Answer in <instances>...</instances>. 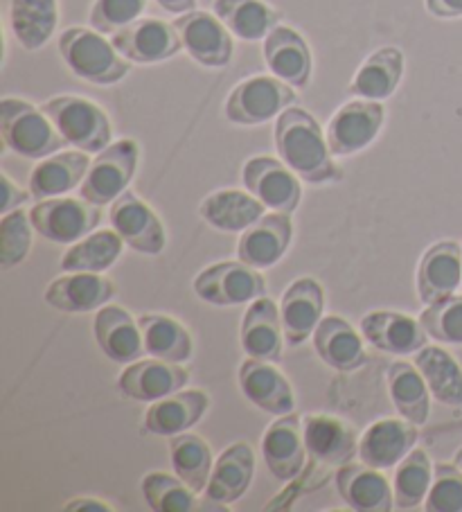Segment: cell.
<instances>
[{
  "label": "cell",
  "instance_id": "1",
  "mask_svg": "<svg viewBox=\"0 0 462 512\" xmlns=\"http://www.w3.org/2000/svg\"><path fill=\"white\" fill-rule=\"evenodd\" d=\"M275 149H278L280 161L309 185L341 181L343 174L334 163L327 136L312 113L305 109L289 107L280 113L275 122Z\"/></svg>",
  "mask_w": 462,
  "mask_h": 512
},
{
  "label": "cell",
  "instance_id": "2",
  "mask_svg": "<svg viewBox=\"0 0 462 512\" xmlns=\"http://www.w3.org/2000/svg\"><path fill=\"white\" fill-rule=\"evenodd\" d=\"M59 52L77 77L97 86L118 84L131 70V61L124 59L113 41L97 30H64L59 37Z\"/></svg>",
  "mask_w": 462,
  "mask_h": 512
},
{
  "label": "cell",
  "instance_id": "3",
  "mask_svg": "<svg viewBox=\"0 0 462 512\" xmlns=\"http://www.w3.org/2000/svg\"><path fill=\"white\" fill-rule=\"evenodd\" d=\"M0 131L5 147L28 161H41L66 145L43 109L19 97H5L0 102Z\"/></svg>",
  "mask_w": 462,
  "mask_h": 512
},
{
  "label": "cell",
  "instance_id": "4",
  "mask_svg": "<svg viewBox=\"0 0 462 512\" xmlns=\"http://www.w3.org/2000/svg\"><path fill=\"white\" fill-rule=\"evenodd\" d=\"M43 113L52 120L66 145L86 154H100L113 140V127L106 113L95 102L77 95H59L43 104Z\"/></svg>",
  "mask_w": 462,
  "mask_h": 512
},
{
  "label": "cell",
  "instance_id": "5",
  "mask_svg": "<svg viewBox=\"0 0 462 512\" xmlns=\"http://www.w3.org/2000/svg\"><path fill=\"white\" fill-rule=\"evenodd\" d=\"M296 104L293 86L278 77L257 75L239 82L226 100V118L235 125L257 127Z\"/></svg>",
  "mask_w": 462,
  "mask_h": 512
},
{
  "label": "cell",
  "instance_id": "6",
  "mask_svg": "<svg viewBox=\"0 0 462 512\" xmlns=\"http://www.w3.org/2000/svg\"><path fill=\"white\" fill-rule=\"evenodd\" d=\"M138 158L140 149L136 140L124 138L111 143L88 167L86 179L79 185L82 199L91 201L93 206H109L122 192L129 190V183L138 170Z\"/></svg>",
  "mask_w": 462,
  "mask_h": 512
},
{
  "label": "cell",
  "instance_id": "7",
  "mask_svg": "<svg viewBox=\"0 0 462 512\" xmlns=\"http://www.w3.org/2000/svg\"><path fill=\"white\" fill-rule=\"evenodd\" d=\"M194 294L215 307H237L266 296V280L260 269L239 262H219L203 269L192 282Z\"/></svg>",
  "mask_w": 462,
  "mask_h": 512
},
{
  "label": "cell",
  "instance_id": "8",
  "mask_svg": "<svg viewBox=\"0 0 462 512\" xmlns=\"http://www.w3.org/2000/svg\"><path fill=\"white\" fill-rule=\"evenodd\" d=\"M34 231L55 244H77L100 226V206L86 199L52 197L30 210Z\"/></svg>",
  "mask_w": 462,
  "mask_h": 512
},
{
  "label": "cell",
  "instance_id": "9",
  "mask_svg": "<svg viewBox=\"0 0 462 512\" xmlns=\"http://www.w3.org/2000/svg\"><path fill=\"white\" fill-rule=\"evenodd\" d=\"M386 122L381 102L352 100L334 113L327 125V145L336 158H348L372 145Z\"/></svg>",
  "mask_w": 462,
  "mask_h": 512
},
{
  "label": "cell",
  "instance_id": "10",
  "mask_svg": "<svg viewBox=\"0 0 462 512\" xmlns=\"http://www.w3.org/2000/svg\"><path fill=\"white\" fill-rule=\"evenodd\" d=\"M244 188L260 199L273 213H296L302 199L298 174L278 158L255 156L242 170Z\"/></svg>",
  "mask_w": 462,
  "mask_h": 512
},
{
  "label": "cell",
  "instance_id": "11",
  "mask_svg": "<svg viewBox=\"0 0 462 512\" xmlns=\"http://www.w3.org/2000/svg\"><path fill=\"white\" fill-rule=\"evenodd\" d=\"M109 222L113 231L122 237L124 244L136 253L161 255L165 251L167 233L161 217L136 192H122L111 203Z\"/></svg>",
  "mask_w": 462,
  "mask_h": 512
},
{
  "label": "cell",
  "instance_id": "12",
  "mask_svg": "<svg viewBox=\"0 0 462 512\" xmlns=\"http://www.w3.org/2000/svg\"><path fill=\"white\" fill-rule=\"evenodd\" d=\"M174 28L179 32L183 50L206 68H226L233 59V34L217 14L210 12H188L176 16Z\"/></svg>",
  "mask_w": 462,
  "mask_h": 512
},
{
  "label": "cell",
  "instance_id": "13",
  "mask_svg": "<svg viewBox=\"0 0 462 512\" xmlns=\"http://www.w3.org/2000/svg\"><path fill=\"white\" fill-rule=\"evenodd\" d=\"M113 46L131 64H161L179 55L183 43L174 23L161 19H138L111 37Z\"/></svg>",
  "mask_w": 462,
  "mask_h": 512
},
{
  "label": "cell",
  "instance_id": "14",
  "mask_svg": "<svg viewBox=\"0 0 462 512\" xmlns=\"http://www.w3.org/2000/svg\"><path fill=\"white\" fill-rule=\"evenodd\" d=\"M325 291L314 278L293 280L280 300V319L284 341L298 348L314 337L318 323L323 321Z\"/></svg>",
  "mask_w": 462,
  "mask_h": 512
},
{
  "label": "cell",
  "instance_id": "15",
  "mask_svg": "<svg viewBox=\"0 0 462 512\" xmlns=\"http://www.w3.org/2000/svg\"><path fill=\"white\" fill-rule=\"evenodd\" d=\"M190 373L181 364L149 357L138 359L120 373L118 388L124 397L136 402H158L188 386Z\"/></svg>",
  "mask_w": 462,
  "mask_h": 512
},
{
  "label": "cell",
  "instance_id": "16",
  "mask_svg": "<svg viewBox=\"0 0 462 512\" xmlns=\"http://www.w3.org/2000/svg\"><path fill=\"white\" fill-rule=\"evenodd\" d=\"M417 438H420L417 425L404 418L372 422L359 438V458L361 463L375 467V470H390L413 452Z\"/></svg>",
  "mask_w": 462,
  "mask_h": 512
},
{
  "label": "cell",
  "instance_id": "17",
  "mask_svg": "<svg viewBox=\"0 0 462 512\" xmlns=\"http://www.w3.org/2000/svg\"><path fill=\"white\" fill-rule=\"evenodd\" d=\"M237 379L246 400L260 411L271 413V416H287L296 409V395H293L289 379L271 361L248 357L239 366Z\"/></svg>",
  "mask_w": 462,
  "mask_h": 512
},
{
  "label": "cell",
  "instance_id": "18",
  "mask_svg": "<svg viewBox=\"0 0 462 512\" xmlns=\"http://www.w3.org/2000/svg\"><path fill=\"white\" fill-rule=\"evenodd\" d=\"M305 436H302V420L296 413L280 416L273 425L266 429L262 438V456L269 472L282 483L298 479L305 470L307 458Z\"/></svg>",
  "mask_w": 462,
  "mask_h": 512
},
{
  "label": "cell",
  "instance_id": "19",
  "mask_svg": "<svg viewBox=\"0 0 462 512\" xmlns=\"http://www.w3.org/2000/svg\"><path fill=\"white\" fill-rule=\"evenodd\" d=\"M343 503L357 512H390L395 508L393 485L375 467L366 463H345L334 476Z\"/></svg>",
  "mask_w": 462,
  "mask_h": 512
},
{
  "label": "cell",
  "instance_id": "20",
  "mask_svg": "<svg viewBox=\"0 0 462 512\" xmlns=\"http://www.w3.org/2000/svg\"><path fill=\"white\" fill-rule=\"evenodd\" d=\"M293 240V222L291 215L273 213L246 228L239 237L237 258L253 269H271L278 264L284 253L289 251Z\"/></svg>",
  "mask_w": 462,
  "mask_h": 512
},
{
  "label": "cell",
  "instance_id": "21",
  "mask_svg": "<svg viewBox=\"0 0 462 512\" xmlns=\"http://www.w3.org/2000/svg\"><path fill=\"white\" fill-rule=\"evenodd\" d=\"M462 285V246L442 240L424 251L417 267V294L424 305H433L456 294Z\"/></svg>",
  "mask_w": 462,
  "mask_h": 512
},
{
  "label": "cell",
  "instance_id": "22",
  "mask_svg": "<svg viewBox=\"0 0 462 512\" xmlns=\"http://www.w3.org/2000/svg\"><path fill=\"white\" fill-rule=\"evenodd\" d=\"M43 298L52 310L64 314H86L109 305L115 298V285L109 278H102L100 273L77 271L52 280Z\"/></svg>",
  "mask_w": 462,
  "mask_h": 512
},
{
  "label": "cell",
  "instance_id": "23",
  "mask_svg": "<svg viewBox=\"0 0 462 512\" xmlns=\"http://www.w3.org/2000/svg\"><path fill=\"white\" fill-rule=\"evenodd\" d=\"M361 334L375 350L397 357L415 355L426 346V337H429L420 319L415 321L413 316L399 312L366 314L361 321Z\"/></svg>",
  "mask_w": 462,
  "mask_h": 512
},
{
  "label": "cell",
  "instance_id": "24",
  "mask_svg": "<svg viewBox=\"0 0 462 512\" xmlns=\"http://www.w3.org/2000/svg\"><path fill=\"white\" fill-rule=\"evenodd\" d=\"M264 61L273 77L282 79L293 88H305L312 79V50L300 37V32L287 28V25L273 28L269 37L264 39Z\"/></svg>",
  "mask_w": 462,
  "mask_h": 512
},
{
  "label": "cell",
  "instance_id": "25",
  "mask_svg": "<svg viewBox=\"0 0 462 512\" xmlns=\"http://www.w3.org/2000/svg\"><path fill=\"white\" fill-rule=\"evenodd\" d=\"M93 332L97 346L115 364L129 366L147 355L138 319L118 305H104L95 314Z\"/></svg>",
  "mask_w": 462,
  "mask_h": 512
},
{
  "label": "cell",
  "instance_id": "26",
  "mask_svg": "<svg viewBox=\"0 0 462 512\" xmlns=\"http://www.w3.org/2000/svg\"><path fill=\"white\" fill-rule=\"evenodd\" d=\"M302 436H305L307 452L318 463L325 465H345L354 456H359V436L348 422L341 418L327 416V413H314L302 422Z\"/></svg>",
  "mask_w": 462,
  "mask_h": 512
},
{
  "label": "cell",
  "instance_id": "27",
  "mask_svg": "<svg viewBox=\"0 0 462 512\" xmlns=\"http://www.w3.org/2000/svg\"><path fill=\"white\" fill-rule=\"evenodd\" d=\"M210 409V397L206 391L190 388L176 391L163 400L151 402L145 413V431L154 436H176L185 434L206 416Z\"/></svg>",
  "mask_w": 462,
  "mask_h": 512
},
{
  "label": "cell",
  "instance_id": "28",
  "mask_svg": "<svg viewBox=\"0 0 462 512\" xmlns=\"http://www.w3.org/2000/svg\"><path fill=\"white\" fill-rule=\"evenodd\" d=\"M239 339H242V348L248 357L278 364L282 359L284 341L280 307L266 296L248 303Z\"/></svg>",
  "mask_w": 462,
  "mask_h": 512
},
{
  "label": "cell",
  "instance_id": "29",
  "mask_svg": "<svg viewBox=\"0 0 462 512\" xmlns=\"http://www.w3.org/2000/svg\"><path fill=\"white\" fill-rule=\"evenodd\" d=\"M255 476V454L248 443L226 447L212 467L206 499L212 503L230 506L244 497Z\"/></svg>",
  "mask_w": 462,
  "mask_h": 512
},
{
  "label": "cell",
  "instance_id": "30",
  "mask_svg": "<svg viewBox=\"0 0 462 512\" xmlns=\"http://www.w3.org/2000/svg\"><path fill=\"white\" fill-rule=\"evenodd\" d=\"M312 339L316 355L339 373H352V370L366 366L368 357L363 339L341 316H323Z\"/></svg>",
  "mask_w": 462,
  "mask_h": 512
},
{
  "label": "cell",
  "instance_id": "31",
  "mask_svg": "<svg viewBox=\"0 0 462 512\" xmlns=\"http://www.w3.org/2000/svg\"><path fill=\"white\" fill-rule=\"evenodd\" d=\"M88 167L91 161L82 149L41 158L30 172V194L39 201L64 197L84 183Z\"/></svg>",
  "mask_w": 462,
  "mask_h": 512
},
{
  "label": "cell",
  "instance_id": "32",
  "mask_svg": "<svg viewBox=\"0 0 462 512\" xmlns=\"http://www.w3.org/2000/svg\"><path fill=\"white\" fill-rule=\"evenodd\" d=\"M264 208V203L251 192L219 190L201 201L199 215L221 233H244L264 217Z\"/></svg>",
  "mask_w": 462,
  "mask_h": 512
},
{
  "label": "cell",
  "instance_id": "33",
  "mask_svg": "<svg viewBox=\"0 0 462 512\" xmlns=\"http://www.w3.org/2000/svg\"><path fill=\"white\" fill-rule=\"evenodd\" d=\"M404 77V55L399 48H379L377 52L363 61V66L357 70L350 93L361 97V100L384 102L397 91Z\"/></svg>",
  "mask_w": 462,
  "mask_h": 512
},
{
  "label": "cell",
  "instance_id": "34",
  "mask_svg": "<svg viewBox=\"0 0 462 512\" xmlns=\"http://www.w3.org/2000/svg\"><path fill=\"white\" fill-rule=\"evenodd\" d=\"M386 382L399 416L417 427H424L431 416V391L417 366L395 361L388 368Z\"/></svg>",
  "mask_w": 462,
  "mask_h": 512
},
{
  "label": "cell",
  "instance_id": "35",
  "mask_svg": "<svg viewBox=\"0 0 462 512\" xmlns=\"http://www.w3.org/2000/svg\"><path fill=\"white\" fill-rule=\"evenodd\" d=\"M138 323L149 357L170 361V364H185L192 359V334L181 321L165 314H142Z\"/></svg>",
  "mask_w": 462,
  "mask_h": 512
},
{
  "label": "cell",
  "instance_id": "36",
  "mask_svg": "<svg viewBox=\"0 0 462 512\" xmlns=\"http://www.w3.org/2000/svg\"><path fill=\"white\" fill-rule=\"evenodd\" d=\"M59 23V0H10V28L25 50H41Z\"/></svg>",
  "mask_w": 462,
  "mask_h": 512
},
{
  "label": "cell",
  "instance_id": "37",
  "mask_svg": "<svg viewBox=\"0 0 462 512\" xmlns=\"http://www.w3.org/2000/svg\"><path fill=\"white\" fill-rule=\"evenodd\" d=\"M212 10L230 34L244 41L266 39L280 23V14L262 0H215Z\"/></svg>",
  "mask_w": 462,
  "mask_h": 512
},
{
  "label": "cell",
  "instance_id": "38",
  "mask_svg": "<svg viewBox=\"0 0 462 512\" xmlns=\"http://www.w3.org/2000/svg\"><path fill=\"white\" fill-rule=\"evenodd\" d=\"M415 366L435 400L456 409L462 406V368L447 350L424 346L415 352Z\"/></svg>",
  "mask_w": 462,
  "mask_h": 512
},
{
  "label": "cell",
  "instance_id": "39",
  "mask_svg": "<svg viewBox=\"0 0 462 512\" xmlns=\"http://www.w3.org/2000/svg\"><path fill=\"white\" fill-rule=\"evenodd\" d=\"M172 467L179 479L190 485L194 492H206L215 458L210 445L197 434H176L170 440Z\"/></svg>",
  "mask_w": 462,
  "mask_h": 512
},
{
  "label": "cell",
  "instance_id": "40",
  "mask_svg": "<svg viewBox=\"0 0 462 512\" xmlns=\"http://www.w3.org/2000/svg\"><path fill=\"white\" fill-rule=\"evenodd\" d=\"M124 240L115 231H97L73 244L61 258V269L66 273H102L109 271L120 260Z\"/></svg>",
  "mask_w": 462,
  "mask_h": 512
},
{
  "label": "cell",
  "instance_id": "41",
  "mask_svg": "<svg viewBox=\"0 0 462 512\" xmlns=\"http://www.w3.org/2000/svg\"><path fill=\"white\" fill-rule=\"evenodd\" d=\"M433 463L424 449H413L402 463L397 465L393 479V494L397 510H415L429 497L433 483Z\"/></svg>",
  "mask_w": 462,
  "mask_h": 512
},
{
  "label": "cell",
  "instance_id": "42",
  "mask_svg": "<svg viewBox=\"0 0 462 512\" xmlns=\"http://www.w3.org/2000/svg\"><path fill=\"white\" fill-rule=\"evenodd\" d=\"M142 494L156 512H192L197 510V492L179 476L165 472H149L140 483Z\"/></svg>",
  "mask_w": 462,
  "mask_h": 512
},
{
  "label": "cell",
  "instance_id": "43",
  "mask_svg": "<svg viewBox=\"0 0 462 512\" xmlns=\"http://www.w3.org/2000/svg\"><path fill=\"white\" fill-rule=\"evenodd\" d=\"M32 231L30 213H23L21 208L0 219V264L5 271L19 267L28 258L32 249Z\"/></svg>",
  "mask_w": 462,
  "mask_h": 512
},
{
  "label": "cell",
  "instance_id": "44",
  "mask_svg": "<svg viewBox=\"0 0 462 512\" xmlns=\"http://www.w3.org/2000/svg\"><path fill=\"white\" fill-rule=\"evenodd\" d=\"M420 323L431 339L462 346V296L453 294L426 305V310L420 314Z\"/></svg>",
  "mask_w": 462,
  "mask_h": 512
},
{
  "label": "cell",
  "instance_id": "45",
  "mask_svg": "<svg viewBox=\"0 0 462 512\" xmlns=\"http://www.w3.org/2000/svg\"><path fill=\"white\" fill-rule=\"evenodd\" d=\"M426 512H462V470L453 463H438L433 470Z\"/></svg>",
  "mask_w": 462,
  "mask_h": 512
},
{
  "label": "cell",
  "instance_id": "46",
  "mask_svg": "<svg viewBox=\"0 0 462 512\" xmlns=\"http://www.w3.org/2000/svg\"><path fill=\"white\" fill-rule=\"evenodd\" d=\"M149 0H95L91 10L93 30L102 34H118L127 25L142 19Z\"/></svg>",
  "mask_w": 462,
  "mask_h": 512
},
{
  "label": "cell",
  "instance_id": "47",
  "mask_svg": "<svg viewBox=\"0 0 462 512\" xmlns=\"http://www.w3.org/2000/svg\"><path fill=\"white\" fill-rule=\"evenodd\" d=\"M32 197V194L23 192L19 185H16L10 176L3 174V215L12 213V210L21 208L25 201H28Z\"/></svg>",
  "mask_w": 462,
  "mask_h": 512
},
{
  "label": "cell",
  "instance_id": "48",
  "mask_svg": "<svg viewBox=\"0 0 462 512\" xmlns=\"http://www.w3.org/2000/svg\"><path fill=\"white\" fill-rule=\"evenodd\" d=\"M429 14L438 19H460L462 16V0H424Z\"/></svg>",
  "mask_w": 462,
  "mask_h": 512
},
{
  "label": "cell",
  "instance_id": "49",
  "mask_svg": "<svg viewBox=\"0 0 462 512\" xmlns=\"http://www.w3.org/2000/svg\"><path fill=\"white\" fill-rule=\"evenodd\" d=\"M64 510H68V512H70V510H84V512H88V510H95V512H111V510H113V506H109V503L102 501V499L79 497V499L68 501Z\"/></svg>",
  "mask_w": 462,
  "mask_h": 512
},
{
  "label": "cell",
  "instance_id": "50",
  "mask_svg": "<svg viewBox=\"0 0 462 512\" xmlns=\"http://www.w3.org/2000/svg\"><path fill=\"white\" fill-rule=\"evenodd\" d=\"M158 7H163L167 14H174V16H183L188 12H194V5H197V0H156Z\"/></svg>",
  "mask_w": 462,
  "mask_h": 512
},
{
  "label": "cell",
  "instance_id": "51",
  "mask_svg": "<svg viewBox=\"0 0 462 512\" xmlns=\"http://www.w3.org/2000/svg\"><path fill=\"white\" fill-rule=\"evenodd\" d=\"M453 463H456L460 470H462V447L458 449V454H456V458H453Z\"/></svg>",
  "mask_w": 462,
  "mask_h": 512
}]
</instances>
